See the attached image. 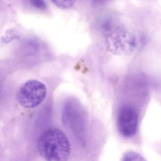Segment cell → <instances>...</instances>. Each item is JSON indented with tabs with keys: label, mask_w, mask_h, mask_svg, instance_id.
<instances>
[{
	"label": "cell",
	"mask_w": 161,
	"mask_h": 161,
	"mask_svg": "<svg viewBox=\"0 0 161 161\" xmlns=\"http://www.w3.org/2000/svg\"><path fill=\"white\" fill-rule=\"evenodd\" d=\"M29 4L35 9L39 11H46L47 8L45 0H28Z\"/></svg>",
	"instance_id": "cell-6"
},
{
	"label": "cell",
	"mask_w": 161,
	"mask_h": 161,
	"mask_svg": "<svg viewBox=\"0 0 161 161\" xmlns=\"http://www.w3.org/2000/svg\"><path fill=\"white\" fill-rule=\"evenodd\" d=\"M111 0H92L93 3L96 5H103L109 2Z\"/></svg>",
	"instance_id": "cell-8"
},
{
	"label": "cell",
	"mask_w": 161,
	"mask_h": 161,
	"mask_svg": "<svg viewBox=\"0 0 161 161\" xmlns=\"http://www.w3.org/2000/svg\"><path fill=\"white\" fill-rule=\"evenodd\" d=\"M37 149L39 154L48 161H64L70 153L69 140L58 129H48L38 137Z\"/></svg>",
	"instance_id": "cell-1"
},
{
	"label": "cell",
	"mask_w": 161,
	"mask_h": 161,
	"mask_svg": "<svg viewBox=\"0 0 161 161\" xmlns=\"http://www.w3.org/2000/svg\"><path fill=\"white\" fill-rule=\"evenodd\" d=\"M47 88L43 83L30 80L23 84L17 92L18 102L22 107L33 108L41 104L46 98Z\"/></svg>",
	"instance_id": "cell-3"
},
{
	"label": "cell",
	"mask_w": 161,
	"mask_h": 161,
	"mask_svg": "<svg viewBox=\"0 0 161 161\" xmlns=\"http://www.w3.org/2000/svg\"><path fill=\"white\" fill-rule=\"evenodd\" d=\"M103 31L106 36L107 47L115 54H127L130 53L135 47L134 38L119 27H115L111 20L107 19L101 25Z\"/></svg>",
	"instance_id": "cell-2"
},
{
	"label": "cell",
	"mask_w": 161,
	"mask_h": 161,
	"mask_svg": "<svg viewBox=\"0 0 161 161\" xmlns=\"http://www.w3.org/2000/svg\"><path fill=\"white\" fill-rule=\"evenodd\" d=\"M122 160L123 161H143L144 160L140 154L133 152H129L124 154Z\"/></svg>",
	"instance_id": "cell-7"
},
{
	"label": "cell",
	"mask_w": 161,
	"mask_h": 161,
	"mask_svg": "<svg viewBox=\"0 0 161 161\" xmlns=\"http://www.w3.org/2000/svg\"><path fill=\"white\" fill-rule=\"evenodd\" d=\"M57 7L61 9H68L72 7L77 0H51Z\"/></svg>",
	"instance_id": "cell-5"
},
{
	"label": "cell",
	"mask_w": 161,
	"mask_h": 161,
	"mask_svg": "<svg viewBox=\"0 0 161 161\" xmlns=\"http://www.w3.org/2000/svg\"><path fill=\"white\" fill-rule=\"evenodd\" d=\"M138 114L135 109L125 105L120 109L117 118V125L120 133L125 137H131L136 133Z\"/></svg>",
	"instance_id": "cell-4"
}]
</instances>
